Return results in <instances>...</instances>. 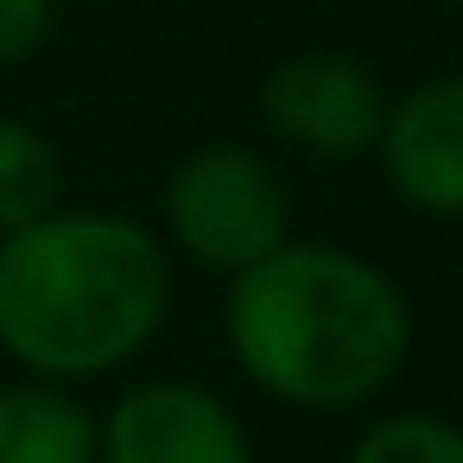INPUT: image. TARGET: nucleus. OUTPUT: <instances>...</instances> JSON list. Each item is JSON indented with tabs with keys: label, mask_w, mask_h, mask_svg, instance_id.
<instances>
[{
	"label": "nucleus",
	"mask_w": 463,
	"mask_h": 463,
	"mask_svg": "<svg viewBox=\"0 0 463 463\" xmlns=\"http://www.w3.org/2000/svg\"><path fill=\"white\" fill-rule=\"evenodd\" d=\"M165 235L197 267L235 279L292 241V203L254 146H197L165 178Z\"/></svg>",
	"instance_id": "7ed1b4c3"
},
{
	"label": "nucleus",
	"mask_w": 463,
	"mask_h": 463,
	"mask_svg": "<svg viewBox=\"0 0 463 463\" xmlns=\"http://www.w3.org/2000/svg\"><path fill=\"white\" fill-rule=\"evenodd\" d=\"M343 463H463V425L438 412H387L349 444Z\"/></svg>",
	"instance_id": "1a4fd4ad"
},
{
	"label": "nucleus",
	"mask_w": 463,
	"mask_h": 463,
	"mask_svg": "<svg viewBox=\"0 0 463 463\" xmlns=\"http://www.w3.org/2000/svg\"><path fill=\"white\" fill-rule=\"evenodd\" d=\"M450 7H463V0H450Z\"/></svg>",
	"instance_id": "9b49d317"
},
{
	"label": "nucleus",
	"mask_w": 463,
	"mask_h": 463,
	"mask_svg": "<svg viewBox=\"0 0 463 463\" xmlns=\"http://www.w3.org/2000/svg\"><path fill=\"white\" fill-rule=\"evenodd\" d=\"M241 374L305 412H349L387 393L412 355V305L368 254L336 241H279L229 279L222 305Z\"/></svg>",
	"instance_id": "f257e3e1"
},
{
	"label": "nucleus",
	"mask_w": 463,
	"mask_h": 463,
	"mask_svg": "<svg viewBox=\"0 0 463 463\" xmlns=\"http://www.w3.org/2000/svg\"><path fill=\"white\" fill-rule=\"evenodd\" d=\"M52 210H64L58 146L33 121L0 115V235H14V229H26Z\"/></svg>",
	"instance_id": "6e6552de"
},
{
	"label": "nucleus",
	"mask_w": 463,
	"mask_h": 463,
	"mask_svg": "<svg viewBox=\"0 0 463 463\" xmlns=\"http://www.w3.org/2000/svg\"><path fill=\"white\" fill-rule=\"evenodd\" d=\"M374 159L387 191L412 216L463 222V71L425 77L406 96H393Z\"/></svg>",
	"instance_id": "423d86ee"
},
{
	"label": "nucleus",
	"mask_w": 463,
	"mask_h": 463,
	"mask_svg": "<svg viewBox=\"0 0 463 463\" xmlns=\"http://www.w3.org/2000/svg\"><path fill=\"white\" fill-rule=\"evenodd\" d=\"M0 463H96V412L58 381L0 387Z\"/></svg>",
	"instance_id": "0eeeda50"
},
{
	"label": "nucleus",
	"mask_w": 463,
	"mask_h": 463,
	"mask_svg": "<svg viewBox=\"0 0 463 463\" xmlns=\"http://www.w3.org/2000/svg\"><path fill=\"white\" fill-rule=\"evenodd\" d=\"M172 254L115 210H52L0 235V349L33 381H102L165 324Z\"/></svg>",
	"instance_id": "f03ea898"
},
{
	"label": "nucleus",
	"mask_w": 463,
	"mask_h": 463,
	"mask_svg": "<svg viewBox=\"0 0 463 463\" xmlns=\"http://www.w3.org/2000/svg\"><path fill=\"white\" fill-rule=\"evenodd\" d=\"M58 26V7L52 0H0V71H14V64H33L45 52Z\"/></svg>",
	"instance_id": "9d476101"
},
{
	"label": "nucleus",
	"mask_w": 463,
	"mask_h": 463,
	"mask_svg": "<svg viewBox=\"0 0 463 463\" xmlns=\"http://www.w3.org/2000/svg\"><path fill=\"white\" fill-rule=\"evenodd\" d=\"M254 109L273 140L324 165H349L374 153L381 121H387V90L349 52H292L260 77Z\"/></svg>",
	"instance_id": "20e7f679"
},
{
	"label": "nucleus",
	"mask_w": 463,
	"mask_h": 463,
	"mask_svg": "<svg viewBox=\"0 0 463 463\" xmlns=\"http://www.w3.org/2000/svg\"><path fill=\"white\" fill-rule=\"evenodd\" d=\"M96 463H254V438L222 393L140 381L96 419Z\"/></svg>",
	"instance_id": "39448f33"
}]
</instances>
